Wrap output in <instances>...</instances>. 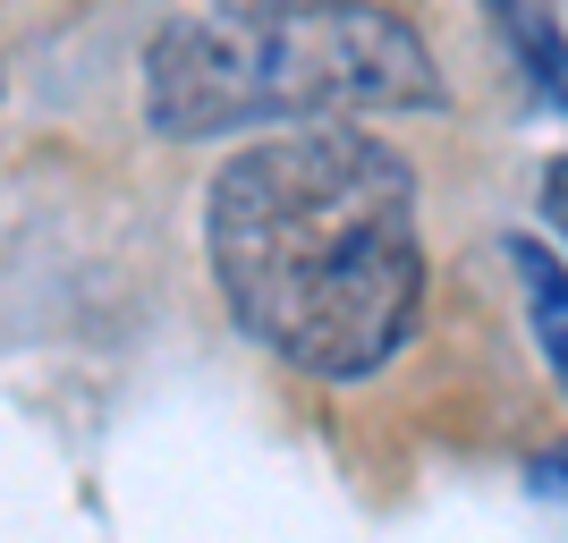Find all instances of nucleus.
Wrapping results in <instances>:
<instances>
[{
	"instance_id": "nucleus-2",
	"label": "nucleus",
	"mask_w": 568,
	"mask_h": 543,
	"mask_svg": "<svg viewBox=\"0 0 568 543\" xmlns=\"http://www.w3.org/2000/svg\"><path fill=\"white\" fill-rule=\"evenodd\" d=\"M442 77L390 9H187L144 43V119L162 137H230L263 119L332 128V111H433Z\"/></svg>"
},
{
	"instance_id": "nucleus-4",
	"label": "nucleus",
	"mask_w": 568,
	"mask_h": 543,
	"mask_svg": "<svg viewBox=\"0 0 568 543\" xmlns=\"http://www.w3.org/2000/svg\"><path fill=\"white\" fill-rule=\"evenodd\" d=\"M500 26H509V43H518L526 60L544 69V94H551V102L568 111V43H560V26H551L544 9H509Z\"/></svg>"
},
{
	"instance_id": "nucleus-1",
	"label": "nucleus",
	"mask_w": 568,
	"mask_h": 543,
	"mask_svg": "<svg viewBox=\"0 0 568 543\" xmlns=\"http://www.w3.org/2000/svg\"><path fill=\"white\" fill-rule=\"evenodd\" d=\"M221 306L323 382H365L425 314L416 179L374 128H288L221 162L204 213Z\"/></svg>"
},
{
	"instance_id": "nucleus-5",
	"label": "nucleus",
	"mask_w": 568,
	"mask_h": 543,
	"mask_svg": "<svg viewBox=\"0 0 568 543\" xmlns=\"http://www.w3.org/2000/svg\"><path fill=\"white\" fill-rule=\"evenodd\" d=\"M544 213H551V230L568 238V153H560V162L544 170Z\"/></svg>"
},
{
	"instance_id": "nucleus-3",
	"label": "nucleus",
	"mask_w": 568,
	"mask_h": 543,
	"mask_svg": "<svg viewBox=\"0 0 568 543\" xmlns=\"http://www.w3.org/2000/svg\"><path fill=\"white\" fill-rule=\"evenodd\" d=\"M509 272H518L526 323H535L551 374H560V391H568V263L551 255V247H535V238H509Z\"/></svg>"
}]
</instances>
